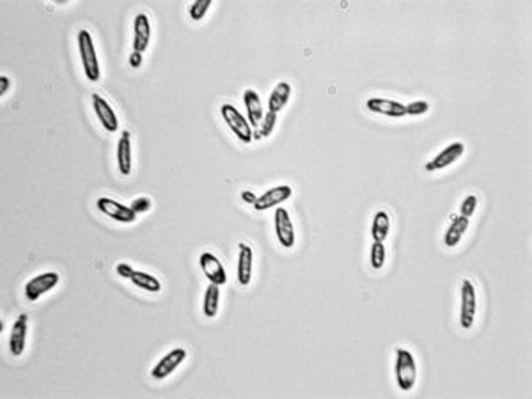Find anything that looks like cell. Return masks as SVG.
I'll return each mask as SVG.
<instances>
[{"instance_id":"6da1fadb","label":"cell","mask_w":532,"mask_h":399,"mask_svg":"<svg viewBox=\"0 0 532 399\" xmlns=\"http://www.w3.org/2000/svg\"><path fill=\"white\" fill-rule=\"evenodd\" d=\"M396 383L403 392H410L417 382V364L413 355L408 350H396Z\"/></svg>"},{"instance_id":"7a4b0ae2","label":"cell","mask_w":532,"mask_h":399,"mask_svg":"<svg viewBox=\"0 0 532 399\" xmlns=\"http://www.w3.org/2000/svg\"><path fill=\"white\" fill-rule=\"evenodd\" d=\"M78 52H80L82 68L84 73L90 82H98L101 73H99V62L96 56L95 41L90 38L89 30H80L78 32Z\"/></svg>"},{"instance_id":"3957f363","label":"cell","mask_w":532,"mask_h":399,"mask_svg":"<svg viewBox=\"0 0 532 399\" xmlns=\"http://www.w3.org/2000/svg\"><path fill=\"white\" fill-rule=\"evenodd\" d=\"M220 114H222L223 121L228 123L229 130L237 135L238 141H241L243 144H250V142H252V126H250L247 117L241 116L240 110H238L234 105L223 104L222 107H220Z\"/></svg>"},{"instance_id":"277c9868","label":"cell","mask_w":532,"mask_h":399,"mask_svg":"<svg viewBox=\"0 0 532 399\" xmlns=\"http://www.w3.org/2000/svg\"><path fill=\"white\" fill-rule=\"evenodd\" d=\"M477 314V293L476 286L470 279H463L461 282V309H459V325L468 330L472 328Z\"/></svg>"},{"instance_id":"5b68a950","label":"cell","mask_w":532,"mask_h":399,"mask_svg":"<svg viewBox=\"0 0 532 399\" xmlns=\"http://www.w3.org/2000/svg\"><path fill=\"white\" fill-rule=\"evenodd\" d=\"M60 277L57 271H45V274L36 275L34 279H30L25 284V298L29 302H38L48 291H52L59 284Z\"/></svg>"},{"instance_id":"8992f818","label":"cell","mask_w":532,"mask_h":399,"mask_svg":"<svg viewBox=\"0 0 532 399\" xmlns=\"http://www.w3.org/2000/svg\"><path fill=\"white\" fill-rule=\"evenodd\" d=\"M274 223H275V234H277V240L282 245L284 249H293L295 247V226H293V220L289 217V211L286 208L279 206L275 210L274 215Z\"/></svg>"},{"instance_id":"52a82bcc","label":"cell","mask_w":532,"mask_h":399,"mask_svg":"<svg viewBox=\"0 0 532 399\" xmlns=\"http://www.w3.org/2000/svg\"><path fill=\"white\" fill-rule=\"evenodd\" d=\"M96 206L101 213L121 223H133L137 220V213L132 210V206H125V204H121V202L110 197H99L96 201Z\"/></svg>"},{"instance_id":"ba28073f","label":"cell","mask_w":532,"mask_h":399,"mask_svg":"<svg viewBox=\"0 0 532 399\" xmlns=\"http://www.w3.org/2000/svg\"><path fill=\"white\" fill-rule=\"evenodd\" d=\"M199 265H201V270L204 274L208 280L211 284H217V286H223L228 282V274H226V268L220 263V259L211 252H202L201 258H199Z\"/></svg>"},{"instance_id":"9c48e42d","label":"cell","mask_w":532,"mask_h":399,"mask_svg":"<svg viewBox=\"0 0 532 399\" xmlns=\"http://www.w3.org/2000/svg\"><path fill=\"white\" fill-rule=\"evenodd\" d=\"M185 359H186V350H183V348H174V350H171L167 355L160 359L158 364H156L155 367H153V371H151V376L155 378V380H163V378H167L169 374L174 373V371L183 364Z\"/></svg>"},{"instance_id":"30bf717a","label":"cell","mask_w":532,"mask_h":399,"mask_svg":"<svg viewBox=\"0 0 532 399\" xmlns=\"http://www.w3.org/2000/svg\"><path fill=\"white\" fill-rule=\"evenodd\" d=\"M293 195V189L289 185H279L274 189L266 190L263 195H259L258 201L254 202V208L258 211H266L270 208H279L284 201H288Z\"/></svg>"},{"instance_id":"8fae6325","label":"cell","mask_w":532,"mask_h":399,"mask_svg":"<svg viewBox=\"0 0 532 399\" xmlns=\"http://www.w3.org/2000/svg\"><path fill=\"white\" fill-rule=\"evenodd\" d=\"M463 153H465V144H461V142H452V144H449L446 149L440 151L431 162L426 163V171L428 172L442 171V169L452 165L458 158H461Z\"/></svg>"},{"instance_id":"7c38bea8","label":"cell","mask_w":532,"mask_h":399,"mask_svg":"<svg viewBox=\"0 0 532 399\" xmlns=\"http://www.w3.org/2000/svg\"><path fill=\"white\" fill-rule=\"evenodd\" d=\"M27 325H29V316L27 314H20L14 319L13 326H11V335H9V352L13 356H22L25 352V341H27Z\"/></svg>"},{"instance_id":"4fadbf2b","label":"cell","mask_w":532,"mask_h":399,"mask_svg":"<svg viewBox=\"0 0 532 399\" xmlns=\"http://www.w3.org/2000/svg\"><path fill=\"white\" fill-rule=\"evenodd\" d=\"M90 99H93V108H95L96 116H98L101 126L110 133L117 132V128H119V119H117L116 112H114V108L110 107V104H108L104 96L96 95V93L90 96Z\"/></svg>"},{"instance_id":"5bb4252c","label":"cell","mask_w":532,"mask_h":399,"mask_svg":"<svg viewBox=\"0 0 532 399\" xmlns=\"http://www.w3.org/2000/svg\"><path fill=\"white\" fill-rule=\"evenodd\" d=\"M151 41V23L147 14L138 13L133 22V52L144 53Z\"/></svg>"},{"instance_id":"9a60e30c","label":"cell","mask_w":532,"mask_h":399,"mask_svg":"<svg viewBox=\"0 0 532 399\" xmlns=\"http://www.w3.org/2000/svg\"><path fill=\"white\" fill-rule=\"evenodd\" d=\"M367 110L374 112V114H382L387 117H404L407 116V107L399 101L387 98H370L365 101Z\"/></svg>"},{"instance_id":"2e32d148","label":"cell","mask_w":532,"mask_h":399,"mask_svg":"<svg viewBox=\"0 0 532 399\" xmlns=\"http://www.w3.org/2000/svg\"><path fill=\"white\" fill-rule=\"evenodd\" d=\"M252 266H254V252L252 247L247 243L238 245V282L240 286H249L252 280Z\"/></svg>"},{"instance_id":"e0dca14e","label":"cell","mask_w":532,"mask_h":399,"mask_svg":"<svg viewBox=\"0 0 532 399\" xmlns=\"http://www.w3.org/2000/svg\"><path fill=\"white\" fill-rule=\"evenodd\" d=\"M243 104L245 110H247V116H249V123L252 128H259L261 126V121L265 117V108H263L261 96L258 95V90L247 89L243 93Z\"/></svg>"},{"instance_id":"ac0fdd59","label":"cell","mask_w":532,"mask_h":399,"mask_svg":"<svg viewBox=\"0 0 532 399\" xmlns=\"http://www.w3.org/2000/svg\"><path fill=\"white\" fill-rule=\"evenodd\" d=\"M117 167L123 176H130L132 172V135L128 130L121 133L117 142Z\"/></svg>"},{"instance_id":"d6986e66","label":"cell","mask_w":532,"mask_h":399,"mask_svg":"<svg viewBox=\"0 0 532 399\" xmlns=\"http://www.w3.org/2000/svg\"><path fill=\"white\" fill-rule=\"evenodd\" d=\"M468 226H470V219H467V217H461V215L455 217L451 222V226H449V229L446 231V237H444V245H446V247H449V249L456 247V245L461 241V238H463L465 232H467Z\"/></svg>"},{"instance_id":"ffe728a7","label":"cell","mask_w":532,"mask_h":399,"mask_svg":"<svg viewBox=\"0 0 532 399\" xmlns=\"http://www.w3.org/2000/svg\"><path fill=\"white\" fill-rule=\"evenodd\" d=\"M289 98H291V86L289 82H279L271 90L270 99H268V110L279 114L286 105H288Z\"/></svg>"},{"instance_id":"44dd1931","label":"cell","mask_w":532,"mask_h":399,"mask_svg":"<svg viewBox=\"0 0 532 399\" xmlns=\"http://www.w3.org/2000/svg\"><path fill=\"white\" fill-rule=\"evenodd\" d=\"M389 232H391V215L387 213L385 210H378L374 213L373 226H371V237H373L374 241L383 243L387 237H389Z\"/></svg>"},{"instance_id":"7402d4cb","label":"cell","mask_w":532,"mask_h":399,"mask_svg":"<svg viewBox=\"0 0 532 399\" xmlns=\"http://www.w3.org/2000/svg\"><path fill=\"white\" fill-rule=\"evenodd\" d=\"M220 305V286L217 284H211L204 291V300H202V311H204V316L206 318H215L217 313H219Z\"/></svg>"},{"instance_id":"603a6c76","label":"cell","mask_w":532,"mask_h":399,"mask_svg":"<svg viewBox=\"0 0 532 399\" xmlns=\"http://www.w3.org/2000/svg\"><path fill=\"white\" fill-rule=\"evenodd\" d=\"M130 280L133 282V286H137L138 289H144V291H149V293L162 291V284H160V280L156 279V277H153L151 274H146V271H135Z\"/></svg>"},{"instance_id":"cb8c5ba5","label":"cell","mask_w":532,"mask_h":399,"mask_svg":"<svg viewBox=\"0 0 532 399\" xmlns=\"http://www.w3.org/2000/svg\"><path fill=\"white\" fill-rule=\"evenodd\" d=\"M385 245L380 243V241H374L371 245V266H373V270H382L383 266H385Z\"/></svg>"},{"instance_id":"d4e9b609","label":"cell","mask_w":532,"mask_h":399,"mask_svg":"<svg viewBox=\"0 0 532 399\" xmlns=\"http://www.w3.org/2000/svg\"><path fill=\"white\" fill-rule=\"evenodd\" d=\"M211 8V0H195L192 5H190L189 13L193 22H201L202 18L206 16L208 9Z\"/></svg>"},{"instance_id":"484cf974","label":"cell","mask_w":532,"mask_h":399,"mask_svg":"<svg viewBox=\"0 0 532 399\" xmlns=\"http://www.w3.org/2000/svg\"><path fill=\"white\" fill-rule=\"evenodd\" d=\"M275 125H277V114L275 112H266V116L261 121V132H259V137H270L271 132H274Z\"/></svg>"},{"instance_id":"4316f807","label":"cell","mask_w":532,"mask_h":399,"mask_svg":"<svg viewBox=\"0 0 532 399\" xmlns=\"http://www.w3.org/2000/svg\"><path fill=\"white\" fill-rule=\"evenodd\" d=\"M477 197L476 195H467V197L463 199V202H461V206H459V215L461 217H467V219H470L474 213H476V208H477Z\"/></svg>"},{"instance_id":"83f0119b","label":"cell","mask_w":532,"mask_h":399,"mask_svg":"<svg viewBox=\"0 0 532 399\" xmlns=\"http://www.w3.org/2000/svg\"><path fill=\"white\" fill-rule=\"evenodd\" d=\"M407 107V116H422L429 110V104L424 99H419V101H412V104L404 105Z\"/></svg>"},{"instance_id":"f1b7e54d","label":"cell","mask_w":532,"mask_h":399,"mask_svg":"<svg viewBox=\"0 0 532 399\" xmlns=\"http://www.w3.org/2000/svg\"><path fill=\"white\" fill-rule=\"evenodd\" d=\"M151 208V199L147 197H138L133 201L132 204V210L135 211V213H144V211H147Z\"/></svg>"},{"instance_id":"f546056e","label":"cell","mask_w":532,"mask_h":399,"mask_svg":"<svg viewBox=\"0 0 532 399\" xmlns=\"http://www.w3.org/2000/svg\"><path fill=\"white\" fill-rule=\"evenodd\" d=\"M116 271L119 277H125V279H132V275L135 274V270H133L130 265H126V263H119V265L116 266Z\"/></svg>"},{"instance_id":"4dcf8cb0","label":"cell","mask_w":532,"mask_h":399,"mask_svg":"<svg viewBox=\"0 0 532 399\" xmlns=\"http://www.w3.org/2000/svg\"><path fill=\"white\" fill-rule=\"evenodd\" d=\"M141 64H142V53L132 52V56H130V66H132L133 69H137L141 68Z\"/></svg>"},{"instance_id":"1f68e13d","label":"cell","mask_w":532,"mask_h":399,"mask_svg":"<svg viewBox=\"0 0 532 399\" xmlns=\"http://www.w3.org/2000/svg\"><path fill=\"white\" fill-rule=\"evenodd\" d=\"M0 86H2V87H0V95L4 96L5 93H8V90H9V87H11V82H9V77L2 75V77H0Z\"/></svg>"},{"instance_id":"d6a6232c","label":"cell","mask_w":532,"mask_h":399,"mask_svg":"<svg viewBox=\"0 0 532 399\" xmlns=\"http://www.w3.org/2000/svg\"><path fill=\"white\" fill-rule=\"evenodd\" d=\"M241 199H243L245 202H249V204H252V206H254V202L258 201V195H256V193H252V192H249V190H245V192L241 193Z\"/></svg>"}]
</instances>
